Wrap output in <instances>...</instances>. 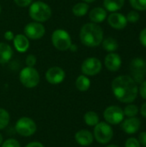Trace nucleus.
Wrapping results in <instances>:
<instances>
[{
  "instance_id": "obj_1",
  "label": "nucleus",
  "mask_w": 146,
  "mask_h": 147,
  "mask_svg": "<svg viewBox=\"0 0 146 147\" xmlns=\"http://www.w3.org/2000/svg\"><path fill=\"white\" fill-rule=\"evenodd\" d=\"M112 91L120 102L131 103L138 96L139 88L134 79L127 75H121L115 78L112 82Z\"/></svg>"
},
{
  "instance_id": "obj_2",
  "label": "nucleus",
  "mask_w": 146,
  "mask_h": 147,
  "mask_svg": "<svg viewBox=\"0 0 146 147\" xmlns=\"http://www.w3.org/2000/svg\"><path fill=\"white\" fill-rule=\"evenodd\" d=\"M79 36L83 45L89 47H95L102 42L103 30L97 23L89 22L82 27Z\"/></svg>"
},
{
  "instance_id": "obj_3",
  "label": "nucleus",
  "mask_w": 146,
  "mask_h": 147,
  "mask_svg": "<svg viewBox=\"0 0 146 147\" xmlns=\"http://www.w3.org/2000/svg\"><path fill=\"white\" fill-rule=\"evenodd\" d=\"M28 13L34 22H44L51 17L52 9L47 3L42 1H36L30 5Z\"/></svg>"
},
{
  "instance_id": "obj_4",
  "label": "nucleus",
  "mask_w": 146,
  "mask_h": 147,
  "mask_svg": "<svg viewBox=\"0 0 146 147\" xmlns=\"http://www.w3.org/2000/svg\"><path fill=\"white\" fill-rule=\"evenodd\" d=\"M19 79L21 84L28 89H32L36 87L40 83V74L36 69L34 67H24L20 74H19Z\"/></svg>"
},
{
  "instance_id": "obj_5",
  "label": "nucleus",
  "mask_w": 146,
  "mask_h": 147,
  "mask_svg": "<svg viewBox=\"0 0 146 147\" xmlns=\"http://www.w3.org/2000/svg\"><path fill=\"white\" fill-rule=\"evenodd\" d=\"M15 132L22 137H30L37 130V125L34 121L29 117H21L17 120L15 126Z\"/></svg>"
},
{
  "instance_id": "obj_6",
  "label": "nucleus",
  "mask_w": 146,
  "mask_h": 147,
  "mask_svg": "<svg viewBox=\"0 0 146 147\" xmlns=\"http://www.w3.org/2000/svg\"><path fill=\"white\" fill-rule=\"evenodd\" d=\"M94 139L102 145L111 141L114 136V131L111 126L107 122H99L94 128Z\"/></svg>"
},
{
  "instance_id": "obj_7",
  "label": "nucleus",
  "mask_w": 146,
  "mask_h": 147,
  "mask_svg": "<svg viewBox=\"0 0 146 147\" xmlns=\"http://www.w3.org/2000/svg\"><path fill=\"white\" fill-rule=\"evenodd\" d=\"M52 42L55 48L59 51H66L70 48L71 38L69 33L64 29H56L52 34Z\"/></svg>"
},
{
  "instance_id": "obj_8",
  "label": "nucleus",
  "mask_w": 146,
  "mask_h": 147,
  "mask_svg": "<svg viewBox=\"0 0 146 147\" xmlns=\"http://www.w3.org/2000/svg\"><path fill=\"white\" fill-rule=\"evenodd\" d=\"M124 111L119 106L112 105L108 107L103 113V117L107 123L111 125H118L124 119Z\"/></svg>"
},
{
  "instance_id": "obj_9",
  "label": "nucleus",
  "mask_w": 146,
  "mask_h": 147,
  "mask_svg": "<svg viewBox=\"0 0 146 147\" xmlns=\"http://www.w3.org/2000/svg\"><path fill=\"white\" fill-rule=\"evenodd\" d=\"M102 68L101 60L95 57L86 59L81 65V71L85 76H96L102 71Z\"/></svg>"
},
{
  "instance_id": "obj_10",
  "label": "nucleus",
  "mask_w": 146,
  "mask_h": 147,
  "mask_svg": "<svg viewBox=\"0 0 146 147\" xmlns=\"http://www.w3.org/2000/svg\"><path fill=\"white\" fill-rule=\"evenodd\" d=\"M131 71L134 81L142 83L146 75L145 61L140 58L133 59L131 63Z\"/></svg>"
},
{
  "instance_id": "obj_11",
  "label": "nucleus",
  "mask_w": 146,
  "mask_h": 147,
  "mask_svg": "<svg viewBox=\"0 0 146 147\" xmlns=\"http://www.w3.org/2000/svg\"><path fill=\"white\" fill-rule=\"evenodd\" d=\"M45 33V27L38 22H29L24 28L25 35L31 40H39L44 36Z\"/></svg>"
},
{
  "instance_id": "obj_12",
  "label": "nucleus",
  "mask_w": 146,
  "mask_h": 147,
  "mask_svg": "<svg viewBox=\"0 0 146 147\" xmlns=\"http://www.w3.org/2000/svg\"><path fill=\"white\" fill-rule=\"evenodd\" d=\"M65 78V71L59 66H52L46 72V79L51 84H59Z\"/></svg>"
},
{
  "instance_id": "obj_13",
  "label": "nucleus",
  "mask_w": 146,
  "mask_h": 147,
  "mask_svg": "<svg viewBox=\"0 0 146 147\" xmlns=\"http://www.w3.org/2000/svg\"><path fill=\"white\" fill-rule=\"evenodd\" d=\"M108 22L113 28L117 30L123 29L127 25L126 17L123 14L118 12H112L108 16Z\"/></svg>"
},
{
  "instance_id": "obj_14",
  "label": "nucleus",
  "mask_w": 146,
  "mask_h": 147,
  "mask_svg": "<svg viewBox=\"0 0 146 147\" xmlns=\"http://www.w3.org/2000/svg\"><path fill=\"white\" fill-rule=\"evenodd\" d=\"M121 58L118 53H110L104 59V64L106 68L110 71H117L121 66Z\"/></svg>"
},
{
  "instance_id": "obj_15",
  "label": "nucleus",
  "mask_w": 146,
  "mask_h": 147,
  "mask_svg": "<svg viewBox=\"0 0 146 147\" xmlns=\"http://www.w3.org/2000/svg\"><path fill=\"white\" fill-rule=\"evenodd\" d=\"M140 120L137 117H130L125 120L121 124L122 130L127 134H133L140 128Z\"/></svg>"
},
{
  "instance_id": "obj_16",
  "label": "nucleus",
  "mask_w": 146,
  "mask_h": 147,
  "mask_svg": "<svg viewBox=\"0 0 146 147\" xmlns=\"http://www.w3.org/2000/svg\"><path fill=\"white\" fill-rule=\"evenodd\" d=\"M75 141L82 146H89L94 141V135L89 130L82 129L75 134Z\"/></svg>"
},
{
  "instance_id": "obj_17",
  "label": "nucleus",
  "mask_w": 146,
  "mask_h": 147,
  "mask_svg": "<svg viewBox=\"0 0 146 147\" xmlns=\"http://www.w3.org/2000/svg\"><path fill=\"white\" fill-rule=\"evenodd\" d=\"M13 43L15 50L20 53H25L29 47L28 38L25 34H16L14 37Z\"/></svg>"
},
{
  "instance_id": "obj_18",
  "label": "nucleus",
  "mask_w": 146,
  "mask_h": 147,
  "mask_svg": "<svg viewBox=\"0 0 146 147\" xmlns=\"http://www.w3.org/2000/svg\"><path fill=\"white\" fill-rule=\"evenodd\" d=\"M89 19L94 23H101L105 21L107 18V10L102 7H96L92 9L89 14Z\"/></svg>"
},
{
  "instance_id": "obj_19",
  "label": "nucleus",
  "mask_w": 146,
  "mask_h": 147,
  "mask_svg": "<svg viewBox=\"0 0 146 147\" xmlns=\"http://www.w3.org/2000/svg\"><path fill=\"white\" fill-rule=\"evenodd\" d=\"M13 55V50L11 47L4 42H0V64L8 63Z\"/></svg>"
},
{
  "instance_id": "obj_20",
  "label": "nucleus",
  "mask_w": 146,
  "mask_h": 147,
  "mask_svg": "<svg viewBox=\"0 0 146 147\" xmlns=\"http://www.w3.org/2000/svg\"><path fill=\"white\" fill-rule=\"evenodd\" d=\"M125 4V0H104L103 5L106 10L116 12L120 10Z\"/></svg>"
},
{
  "instance_id": "obj_21",
  "label": "nucleus",
  "mask_w": 146,
  "mask_h": 147,
  "mask_svg": "<svg viewBox=\"0 0 146 147\" xmlns=\"http://www.w3.org/2000/svg\"><path fill=\"white\" fill-rule=\"evenodd\" d=\"M90 84H91L90 80L87 76L80 75V76H78V78L76 80V88L79 91L84 92V91H87L89 89Z\"/></svg>"
},
{
  "instance_id": "obj_22",
  "label": "nucleus",
  "mask_w": 146,
  "mask_h": 147,
  "mask_svg": "<svg viewBox=\"0 0 146 147\" xmlns=\"http://www.w3.org/2000/svg\"><path fill=\"white\" fill-rule=\"evenodd\" d=\"M102 43V47L104 48V50L109 53H114L119 47V44L117 40L112 37H108L104 39Z\"/></svg>"
},
{
  "instance_id": "obj_23",
  "label": "nucleus",
  "mask_w": 146,
  "mask_h": 147,
  "mask_svg": "<svg viewBox=\"0 0 146 147\" xmlns=\"http://www.w3.org/2000/svg\"><path fill=\"white\" fill-rule=\"evenodd\" d=\"M83 121L86 125L89 127H95L100 121L98 115L95 111H88L83 115Z\"/></svg>"
},
{
  "instance_id": "obj_24",
  "label": "nucleus",
  "mask_w": 146,
  "mask_h": 147,
  "mask_svg": "<svg viewBox=\"0 0 146 147\" xmlns=\"http://www.w3.org/2000/svg\"><path fill=\"white\" fill-rule=\"evenodd\" d=\"M89 11V4L85 2L77 3L72 7V13L76 16H83Z\"/></svg>"
},
{
  "instance_id": "obj_25",
  "label": "nucleus",
  "mask_w": 146,
  "mask_h": 147,
  "mask_svg": "<svg viewBox=\"0 0 146 147\" xmlns=\"http://www.w3.org/2000/svg\"><path fill=\"white\" fill-rule=\"evenodd\" d=\"M9 114L4 109L0 108V130L4 129L9 123Z\"/></svg>"
},
{
  "instance_id": "obj_26",
  "label": "nucleus",
  "mask_w": 146,
  "mask_h": 147,
  "mask_svg": "<svg viewBox=\"0 0 146 147\" xmlns=\"http://www.w3.org/2000/svg\"><path fill=\"white\" fill-rule=\"evenodd\" d=\"M123 111H124V115H126L127 117H129V118L135 117L139 113V108L136 105L130 104V105H127Z\"/></svg>"
},
{
  "instance_id": "obj_27",
  "label": "nucleus",
  "mask_w": 146,
  "mask_h": 147,
  "mask_svg": "<svg viewBox=\"0 0 146 147\" xmlns=\"http://www.w3.org/2000/svg\"><path fill=\"white\" fill-rule=\"evenodd\" d=\"M131 6L135 10H146V0H129Z\"/></svg>"
},
{
  "instance_id": "obj_28",
  "label": "nucleus",
  "mask_w": 146,
  "mask_h": 147,
  "mask_svg": "<svg viewBox=\"0 0 146 147\" xmlns=\"http://www.w3.org/2000/svg\"><path fill=\"white\" fill-rule=\"evenodd\" d=\"M126 17V20H127V22L136 23V22H139V20L140 18V15L137 10H131V11H129L127 13Z\"/></svg>"
},
{
  "instance_id": "obj_29",
  "label": "nucleus",
  "mask_w": 146,
  "mask_h": 147,
  "mask_svg": "<svg viewBox=\"0 0 146 147\" xmlns=\"http://www.w3.org/2000/svg\"><path fill=\"white\" fill-rule=\"evenodd\" d=\"M1 147H21V145L15 139H8L2 143Z\"/></svg>"
},
{
  "instance_id": "obj_30",
  "label": "nucleus",
  "mask_w": 146,
  "mask_h": 147,
  "mask_svg": "<svg viewBox=\"0 0 146 147\" xmlns=\"http://www.w3.org/2000/svg\"><path fill=\"white\" fill-rule=\"evenodd\" d=\"M125 147H141L140 143L135 138H129L125 144Z\"/></svg>"
},
{
  "instance_id": "obj_31",
  "label": "nucleus",
  "mask_w": 146,
  "mask_h": 147,
  "mask_svg": "<svg viewBox=\"0 0 146 147\" xmlns=\"http://www.w3.org/2000/svg\"><path fill=\"white\" fill-rule=\"evenodd\" d=\"M25 62H26L27 66H28V67H34L35 65V64H36V58H35L34 55L29 54V55L27 56Z\"/></svg>"
},
{
  "instance_id": "obj_32",
  "label": "nucleus",
  "mask_w": 146,
  "mask_h": 147,
  "mask_svg": "<svg viewBox=\"0 0 146 147\" xmlns=\"http://www.w3.org/2000/svg\"><path fill=\"white\" fill-rule=\"evenodd\" d=\"M139 93L141 96L142 98L146 100V80L143 81L139 88Z\"/></svg>"
},
{
  "instance_id": "obj_33",
  "label": "nucleus",
  "mask_w": 146,
  "mask_h": 147,
  "mask_svg": "<svg viewBox=\"0 0 146 147\" xmlns=\"http://www.w3.org/2000/svg\"><path fill=\"white\" fill-rule=\"evenodd\" d=\"M139 39V41H140L141 45L146 48V28L141 30Z\"/></svg>"
},
{
  "instance_id": "obj_34",
  "label": "nucleus",
  "mask_w": 146,
  "mask_h": 147,
  "mask_svg": "<svg viewBox=\"0 0 146 147\" xmlns=\"http://www.w3.org/2000/svg\"><path fill=\"white\" fill-rule=\"evenodd\" d=\"M14 2L19 7H27L31 4L33 0H14Z\"/></svg>"
},
{
  "instance_id": "obj_35",
  "label": "nucleus",
  "mask_w": 146,
  "mask_h": 147,
  "mask_svg": "<svg viewBox=\"0 0 146 147\" xmlns=\"http://www.w3.org/2000/svg\"><path fill=\"white\" fill-rule=\"evenodd\" d=\"M139 142L144 147H146V132H142L139 135Z\"/></svg>"
},
{
  "instance_id": "obj_36",
  "label": "nucleus",
  "mask_w": 146,
  "mask_h": 147,
  "mask_svg": "<svg viewBox=\"0 0 146 147\" xmlns=\"http://www.w3.org/2000/svg\"><path fill=\"white\" fill-rule=\"evenodd\" d=\"M14 37H15V35L12 31H6L4 33V38L6 40H13Z\"/></svg>"
},
{
  "instance_id": "obj_37",
  "label": "nucleus",
  "mask_w": 146,
  "mask_h": 147,
  "mask_svg": "<svg viewBox=\"0 0 146 147\" xmlns=\"http://www.w3.org/2000/svg\"><path fill=\"white\" fill-rule=\"evenodd\" d=\"M25 147H45L44 145H42L40 142H38V141H33V142H30L28 143Z\"/></svg>"
},
{
  "instance_id": "obj_38",
  "label": "nucleus",
  "mask_w": 146,
  "mask_h": 147,
  "mask_svg": "<svg viewBox=\"0 0 146 147\" xmlns=\"http://www.w3.org/2000/svg\"><path fill=\"white\" fill-rule=\"evenodd\" d=\"M140 114L142 115V116H144L145 118H146V102H145L140 109Z\"/></svg>"
},
{
  "instance_id": "obj_39",
  "label": "nucleus",
  "mask_w": 146,
  "mask_h": 147,
  "mask_svg": "<svg viewBox=\"0 0 146 147\" xmlns=\"http://www.w3.org/2000/svg\"><path fill=\"white\" fill-rule=\"evenodd\" d=\"M69 49H70L71 51H72V52H76L77 49V47L76 45H74V44H71Z\"/></svg>"
},
{
  "instance_id": "obj_40",
  "label": "nucleus",
  "mask_w": 146,
  "mask_h": 147,
  "mask_svg": "<svg viewBox=\"0 0 146 147\" xmlns=\"http://www.w3.org/2000/svg\"><path fill=\"white\" fill-rule=\"evenodd\" d=\"M3 142V136H2V134H0V146H1V145H2Z\"/></svg>"
},
{
  "instance_id": "obj_41",
  "label": "nucleus",
  "mask_w": 146,
  "mask_h": 147,
  "mask_svg": "<svg viewBox=\"0 0 146 147\" xmlns=\"http://www.w3.org/2000/svg\"><path fill=\"white\" fill-rule=\"evenodd\" d=\"M85 3H93V2H95L96 0H83Z\"/></svg>"
},
{
  "instance_id": "obj_42",
  "label": "nucleus",
  "mask_w": 146,
  "mask_h": 147,
  "mask_svg": "<svg viewBox=\"0 0 146 147\" xmlns=\"http://www.w3.org/2000/svg\"><path fill=\"white\" fill-rule=\"evenodd\" d=\"M107 147H119L118 146H116V145H109V146H108Z\"/></svg>"
},
{
  "instance_id": "obj_43",
  "label": "nucleus",
  "mask_w": 146,
  "mask_h": 147,
  "mask_svg": "<svg viewBox=\"0 0 146 147\" xmlns=\"http://www.w3.org/2000/svg\"><path fill=\"white\" fill-rule=\"evenodd\" d=\"M0 13H1V6H0Z\"/></svg>"
}]
</instances>
